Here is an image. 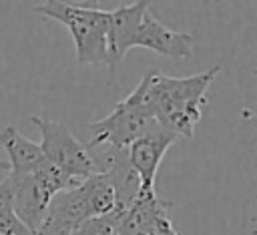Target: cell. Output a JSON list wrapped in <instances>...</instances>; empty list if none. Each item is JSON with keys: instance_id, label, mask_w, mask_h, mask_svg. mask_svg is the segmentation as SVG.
<instances>
[{"instance_id": "cell-1", "label": "cell", "mask_w": 257, "mask_h": 235, "mask_svg": "<svg viewBox=\"0 0 257 235\" xmlns=\"http://www.w3.org/2000/svg\"><path fill=\"white\" fill-rule=\"evenodd\" d=\"M221 66L191 76H167L155 68L145 74V96L157 125L177 137L193 139L195 125L201 121L205 94Z\"/></svg>"}, {"instance_id": "cell-2", "label": "cell", "mask_w": 257, "mask_h": 235, "mask_svg": "<svg viewBox=\"0 0 257 235\" xmlns=\"http://www.w3.org/2000/svg\"><path fill=\"white\" fill-rule=\"evenodd\" d=\"M34 12L64 24L72 36L76 48V60L80 64H106L108 60V22L110 10L76 6L70 2H42L34 6Z\"/></svg>"}, {"instance_id": "cell-3", "label": "cell", "mask_w": 257, "mask_h": 235, "mask_svg": "<svg viewBox=\"0 0 257 235\" xmlns=\"http://www.w3.org/2000/svg\"><path fill=\"white\" fill-rule=\"evenodd\" d=\"M145 88H147V82L143 76L137 88L126 98L118 100L116 106L106 116L86 125L90 133V141L86 149L102 147V149L126 151L131 143H135L137 139H141L143 135L159 127L149 110Z\"/></svg>"}, {"instance_id": "cell-4", "label": "cell", "mask_w": 257, "mask_h": 235, "mask_svg": "<svg viewBox=\"0 0 257 235\" xmlns=\"http://www.w3.org/2000/svg\"><path fill=\"white\" fill-rule=\"evenodd\" d=\"M12 185V205L16 217L24 223V227L34 233L46 217V209L54 195L72 189L78 185L60 169L42 159L30 173L24 175H8Z\"/></svg>"}, {"instance_id": "cell-5", "label": "cell", "mask_w": 257, "mask_h": 235, "mask_svg": "<svg viewBox=\"0 0 257 235\" xmlns=\"http://www.w3.org/2000/svg\"><path fill=\"white\" fill-rule=\"evenodd\" d=\"M116 207V195L106 173L96 171L94 175L82 179L72 189H66L50 201L44 221L62 225L66 229H76L80 223L106 215Z\"/></svg>"}, {"instance_id": "cell-6", "label": "cell", "mask_w": 257, "mask_h": 235, "mask_svg": "<svg viewBox=\"0 0 257 235\" xmlns=\"http://www.w3.org/2000/svg\"><path fill=\"white\" fill-rule=\"evenodd\" d=\"M30 123L40 133V151L44 161L60 169L72 181L80 183L82 179L94 175L98 169L90 151L70 133V129L58 121L30 116Z\"/></svg>"}, {"instance_id": "cell-7", "label": "cell", "mask_w": 257, "mask_h": 235, "mask_svg": "<svg viewBox=\"0 0 257 235\" xmlns=\"http://www.w3.org/2000/svg\"><path fill=\"white\" fill-rule=\"evenodd\" d=\"M179 137L171 131L163 129L161 125L153 129L151 133L143 135L126 149V159L133 171L137 173L141 181V193H157L155 191V177L159 171V165L167 153V149L177 141Z\"/></svg>"}, {"instance_id": "cell-8", "label": "cell", "mask_w": 257, "mask_h": 235, "mask_svg": "<svg viewBox=\"0 0 257 235\" xmlns=\"http://www.w3.org/2000/svg\"><path fill=\"white\" fill-rule=\"evenodd\" d=\"M135 46L153 50L165 58H189L193 52V36L189 32L171 30L169 26L161 24L151 10H147L135 32L133 48Z\"/></svg>"}, {"instance_id": "cell-9", "label": "cell", "mask_w": 257, "mask_h": 235, "mask_svg": "<svg viewBox=\"0 0 257 235\" xmlns=\"http://www.w3.org/2000/svg\"><path fill=\"white\" fill-rule=\"evenodd\" d=\"M147 0H139L133 4H122L114 10H110V22H108V60L110 68L133 48V38L139 28V22L143 14L149 10Z\"/></svg>"}, {"instance_id": "cell-10", "label": "cell", "mask_w": 257, "mask_h": 235, "mask_svg": "<svg viewBox=\"0 0 257 235\" xmlns=\"http://www.w3.org/2000/svg\"><path fill=\"white\" fill-rule=\"evenodd\" d=\"M0 145L8 155V171L12 175L30 173L44 159L40 145L26 139L16 127H4L0 131Z\"/></svg>"}, {"instance_id": "cell-11", "label": "cell", "mask_w": 257, "mask_h": 235, "mask_svg": "<svg viewBox=\"0 0 257 235\" xmlns=\"http://www.w3.org/2000/svg\"><path fill=\"white\" fill-rule=\"evenodd\" d=\"M0 235H32L14 213L12 185L8 177L0 181Z\"/></svg>"}, {"instance_id": "cell-12", "label": "cell", "mask_w": 257, "mask_h": 235, "mask_svg": "<svg viewBox=\"0 0 257 235\" xmlns=\"http://www.w3.org/2000/svg\"><path fill=\"white\" fill-rule=\"evenodd\" d=\"M124 215H126V209L114 207L106 215H98L80 223L76 229L70 231V235H118Z\"/></svg>"}, {"instance_id": "cell-13", "label": "cell", "mask_w": 257, "mask_h": 235, "mask_svg": "<svg viewBox=\"0 0 257 235\" xmlns=\"http://www.w3.org/2000/svg\"><path fill=\"white\" fill-rule=\"evenodd\" d=\"M32 235H70V229L56 225V223H50V221H44Z\"/></svg>"}, {"instance_id": "cell-14", "label": "cell", "mask_w": 257, "mask_h": 235, "mask_svg": "<svg viewBox=\"0 0 257 235\" xmlns=\"http://www.w3.org/2000/svg\"><path fill=\"white\" fill-rule=\"evenodd\" d=\"M8 169V163H4V161H0V171H6Z\"/></svg>"}]
</instances>
